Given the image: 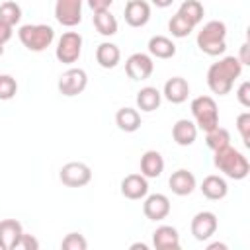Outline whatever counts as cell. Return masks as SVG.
I'll return each instance as SVG.
<instances>
[{
    "mask_svg": "<svg viewBox=\"0 0 250 250\" xmlns=\"http://www.w3.org/2000/svg\"><path fill=\"white\" fill-rule=\"evenodd\" d=\"M236 129H238V133L242 137L244 146H250V113L248 111H242L236 117Z\"/></svg>",
    "mask_w": 250,
    "mask_h": 250,
    "instance_id": "d6a6232c",
    "label": "cell"
},
{
    "mask_svg": "<svg viewBox=\"0 0 250 250\" xmlns=\"http://www.w3.org/2000/svg\"><path fill=\"white\" fill-rule=\"evenodd\" d=\"M154 70L152 57L146 53H133L125 61V72L131 80H146Z\"/></svg>",
    "mask_w": 250,
    "mask_h": 250,
    "instance_id": "30bf717a",
    "label": "cell"
},
{
    "mask_svg": "<svg viewBox=\"0 0 250 250\" xmlns=\"http://www.w3.org/2000/svg\"><path fill=\"white\" fill-rule=\"evenodd\" d=\"M227 250V244H223V242H213V244H209L207 246V250Z\"/></svg>",
    "mask_w": 250,
    "mask_h": 250,
    "instance_id": "ab89813d",
    "label": "cell"
},
{
    "mask_svg": "<svg viewBox=\"0 0 250 250\" xmlns=\"http://www.w3.org/2000/svg\"><path fill=\"white\" fill-rule=\"evenodd\" d=\"M86 86H88V74L84 68H68L59 76V82H57L59 92L66 98H74L82 94Z\"/></svg>",
    "mask_w": 250,
    "mask_h": 250,
    "instance_id": "52a82bcc",
    "label": "cell"
},
{
    "mask_svg": "<svg viewBox=\"0 0 250 250\" xmlns=\"http://www.w3.org/2000/svg\"><path fill=\"white\" fill-rule=\"evenodd\" d=\"M156 8H168V6H172V2L174 0H150Z\"/></svg>",
    "mask_w": 250,
    "mask_h": 250,
    "instance_id": "f35d334b",
    "label": "cell"
},
{
    "mask_svg": "<svg viewBox=\"0 0 250 250\" xmlns=\"http://www.w3.org/2000/svg\"><path fill=\"white\" fill-rule=\"evenodd\" d=\"M61 248H64V250H86L88 248V242H86V238L80 232H68L62 238Z\"/></svg>",
    "mask_w": 250,
    "mask_h": 250,
    "instance_id": "1f68e13d",
    "label": "cell"
},
{
    "mask_svg": "<svg viewBox=\"0 0 250 250\" xmlns=\"http://www.w3.org/2000/svg\"><path fill=\"white\" fill-rule=\"evenodd\" d=\"M55 18L64 27H74L82 21V0H57Z\"/></svg>",
    "mask_w": 250,
    "mask_h": 250,
    "instance_id": "9c48e42d",
    "label": "cell"
},
{
    "mask_svg": "<svg viewBox=\"0 0 250 250\" xmlns=\"http://www.w3.org/2000/svg\"><path fill=\"white\" fill-rule=\"evenodd\" d=\"M191 115H193V123L197 125V129L201 131H209L213 127L219 125V109H217V102L211 96H197L191 100Z\"/></svg>",
    "mask_w": 250,
    "mask_h": 250,
    "instance_id": "5b68a950",
    "label": "cell"
},
{
    "mask_svg": "<svg viewBox=\"0 0 250 250\" xmlns=\"http://www.w3.org/2000/svg\"><path fill=\"white\" fill-rule=\"evenodd\" d=\"M18 248H21V250H37L39 248V242H37L35 236L23 232L21 238H20V242H18Z\"/></svg>",
    "mask_w": 250,
    "mask_h": 250,
    "instance_id": "e575fe53",
    "label": "cell"
},
{
    "mask_svg": "<svg viewBox=\"0 0 250 250\" xmlns=\"http://www.w3.org/2000/svg\"><path fill=\"white\" fill-rule=\"evenodd\" d=\"M205 143H207V146H209L211 150H219V148L230 145V133H229L225 127H219V125H217V127H213V129L207 131Z\"/></svg>",
    "mask_w": 250,
    "mask_h": 250,
    "instance_id": "83f0119b",
    "label": "cell"
},
{
    "mask_svg": "<svg viewBox=\"0 0 250 250\" xmlns=\"http://www.w3.org/2000/svg\"><path fill=\"white\" fill-rule=\"evenodd\" d=\"M96 61L102 68H115L121 61V51L115 43H109V41H104L98 45L96 49Z\"/></svg>",
    "mask_w": 250,
    "mask_h": 250,
    "instance_id": "44dd1931",
    "label": "cell"
},
{
    "mask_svg": "<svg viewBox=\"0 0 250 250\" xmlns=\"http://www.w3.org/2000/svg\"><path fill=\"white\" fill-rule=\"evenodd\" d=\"M148 53L156 59H172L176 55V45L166 35H154L148 39Z\"/></svg>",
    "mask_w": 250,
    "mask_h": 250,
    "instance_id": "d4e9b609",
    "label": "cell"
},
{
    "mask_svg": "<svg viewBox=\"0 0 250 250\" xmlns=\"http://www.w3.org/2000/svg\"><path fill=\"white\" fill-rule=\"evenodd\" d=\"M143 213L150 221H162L170 213V199L164 193H146L143 203Z\"/></svg>",
    "mask_w": 250,
    "mask_h": 250,
    "instance_id": "7c38bea8",
    "label": "cell"
},
{
    "mask_svg": "<svg viewBox=\"0 0 250 250\" xmlns=\"http://www.w3.org/2000/svg\"><path fill=\"white\" fill-rule=\"evenodd\" d=\"M115 123H117V127H119L121 131H125V133H135V131L143 125L141 113H139V109H135V107H121V109H117V113H115Z\"/></svg>",
    "mask_w": 250,
    "mask_h": 250,
    "instance_id": "cb8c5ba5",
    "label": "cell"
},
{
    "mask_svg": "<svg viewBox=\"0 0 250 250\" xmlns=\"http://www.w3.org/2000/svg\"><path fill=\"white\" fill-rule=\"evenodd\" d=\"M121 193L127 199H143L148 193V182L143 174H129L121 180Z\"/></svg>",
    "mask_w": 250,
    "mask_h": 250,
    "instance_id": "9a60e30c",
    "label": "cell"
},
{
    "mask_svg": "<svg viewBox=\"0 0 250 250\" xmlns=\"http://www.w3.org/2000/svg\"><path fill=\"white\" fill-rule=\"evenodd\" d=\"M217 215L211 211H199L191 219V234L195 240H209L217 232Z\"/></svg>",
    "mask_w": 250,
    "mask_h": 250,
    "instance_id": "8fae6325",
    "label": "cell"
},
{
    "mask_svg": "<svg viewBox=\"0 0 250 250\" xmlns=\"http://www.w3.org/2000/svg\"><path fill=\"white\" fill-rule=\"evenodd\" d=\"M162 96L170 102V104H184L189 96V84L186 78L182 76H172L166 80L164 84V90H162Z\"/></svg>",
    "mask_w": 250,
    "mask_h": 250,
    "instance_id": "e0dca14e",
    "label": "cell"
},
{
    "mask_svg": "<svg viewBox=\"0 0 250 250\" xmlns=\"http://www.w3.org/2000/svg\"><path fill=\"white\" fill-rule=\"evenodd\" d=\"M55 55L62 64L76 62L82 55V35L78 31H64L57 41Z\"/></svg>",
    "mask_w": 250,
    "mask_h": 250,
    "instance_id": "8992f818",
    "label": "cell"
},
{
    "mask_svg": "<svg viewBox=\"0 0 250 250\" xmlns=\"http://www.w3.org/2000/svg\"><path fill=\"white\" fill-rule=\"evenodd\" d=\"M215 156H213V164L217 170H221L227 178L230 180H244L248 174H250V164H248V158L236 150L234 146L227 145L219 150H213Z\"/></svg>",
    "mask_w": 250,
    "mask_h": 250,
    "instance_id": "7a4b0ae2",
    "label": "cell"
},
{
    "mask_svg": "<svg viewBox=\"0 0 250 250\" xmlns=\"http://www.w3.org/2000/svg\"><path fill=\"white\" fill-rule=\"evenodd\" d=\"M2 55H4V45L0 43V57H2Z\"/></svg>",
    "mask_w": 250,
    "mask_h": 250,
    "instance_id": "b9f144b4",
    "label": "cell"
},
{
    "mask_svg": "<svg viewBox=\"0 0 250 250\" xmlns=\"http://www.w3.org/2000/svg\"><path fill=\"white\" fill-rule=\"evenodd\" d=\"M172 139L180 146H189L197 139V125L191 119H178L172 127Z\"/></svg>",
    "mask_w": 250,
    "mask_h": 250,
    "instance_id": "d6986e66",
    "label": "cell"
},
{
    "mask_svg": "<svg viewBox=\"0 0 250 250\" xmlns=\"http://www.w3.org/2000/svg\"><path fill=\"white\" fill-rule=\"evenodd\" d=\"M18 94V82L10 74H0V100L8 102Z\"/></svg>",
    "mask_w": 250,
    "mask_h": 250,
    "instance_id": "4dcf8cb0",
    "label": "cell"
},
{
    "mask_svg": "<svg viewBox=\"0 0 250 250\" xmlns=\"http://www.w3.org/2000/svg\"><path fill=\"white\" fill-rule=\"evenodd\" d=\"M21 20V8L20 4H16L14 0H6L0 4V21L8 23V25H18Z\"/></svg>",
    "mask_w": 250,
    "mask_h": 250,
    "instance_id": "f1b7e54d",
    "label": "cell"
},
{
    "mask_svg": "<svg viewBox=\"0 0 250 250\" xmlns=\"http://www.w3.org/2000/svg\"><path fill=\"white\" fill-rule=\"evenodd\" d=\"M137 248H141V250H148V246H146L145 242H135V244H131V250H137Z\"/></svg>",
    "mask_w": 250,
    "mask_h": 250,
    "instance_id": "60d3db41",
    "label": "cell"
},
{
    "mask_svg": "<svg viewBox=\"0 0 250 250\" xmlns=\"http://www.w3.org/2000/svg\"><path fill=\"white\" fill-rule=\"evenodd\" d=\"M199 189H201V193H203L207 199H211V201H219V199L227 197V193H229V186H227L225 178H221V176H217V174H211V176L203 178Z\"/></svg>",
    "mask_w": 250,
    "mask_h": 250,
    "instance_id": "ffe728a7",
    "label": "cell"
},
{
    "mask_svg": "<svg viewBox=\"0 0 250 250\" xmlns=\"http://www.w3.org/2000/svg\"><path fill=\"white\" fill-rule=\"evenodd\" d=\"M197 47L209 57L223 55L227 51V25H225V21H221V20L207 21L197 33Z\"/></svg>",
    "mask_w": 250,
    "mask_h": 250,
    "instance_id": "3957f363",
    "label": "cell"
},
{
    "mask_svg": "<svg viewBox=\"0 0 250 250\" xmlns=\"http://www.w3.org/2000/svg\"><path fill=\"white\" fill-rule=\"evenodd\" d=\"M12 25H8V23H4V21H0V43L4 45L6 41H10L12 39Z\"/></svg>",
    "mask_w": 250,
    "mask_h": 250,
    "instance_id": "8d00e7d4",
    "label": "cell"
},
{
    "mask_svg": "<svg viewBox=\"0 0 250 250\" xmlns=\"http://www.w3.org/2000/svg\"><path fill=\"white\" fill-rule=\"evenodd\" d=\"M125 21L131 27H143L150 20V6L146 0H129L123 10Z\"/></svg>",
    "mask_w": 250,
    "mask_h": 250,
    "instance_id": "4fadbf2b",
    "label": "cell"
},
{
    "mask_svg": "<svg viewBox=\"0 0 250 250\" xmlns=\"http://www.w3.org/2000/svg\"><path fill=\"white\" fill-rule=\"evenodd\" d=\"M21 234H23V229L20 221L16 219L0 221V248L2 250H16Z\"/></svg>",
    "mask_w": 250,
    "mask_h": 250,
    "instance_id": "5bb4252c",
    "label": "cell"
},
{
    "mask_svg": "<svg viewBox=\"0 0 250 250\" xmlns=\"http://www.w3.org/2000/svg\"><path fill=\"white\" fill-rule=\"evenodd\" d=\"M236 100L240 102V105L250 107V82H242L236 90Z\"/></svg>",
    "mask_w": 250,
    "mask_h": 250,
    "instance_id": "836d02e7",
    "label": "cell"
},
{
    "mask_svg": "<svg viewBox=\"0 0 250 250\" xmlns=\"http://www.w3.org/2000/svg\"><path fill=\"white\" fill-rule=\"evenodd\" d=\"M240 62H242V66L244 64H250V57H248V43H242L240 45V53H238V57H236Z\"/></svg>",
    "mask_w": 250,
    "mask_h": 250,
    "instance_id": "74e56055",
    "label": "cell"
},
{
    "mask_svg": "<svg viewBox=\"0 0 250 250\" xmlns=\"http://www.w3.org/2000/svg\"><path fill=\"white\" fill-rule=\"evenodd\" d=\"M240 74H242V62L236 57H223L209 66L207 86L213 94L227 96L232 90L234 80L240 78Z\"/></svg>",
    "mask_w": 250,
    "mask_h": 250,
    "instance_id": "6da1fadb",
    "label": "cell"
},
{
    "mask_svg": "<svg viewBox=\"0 0 250 250\" xmlns=\"http://www.w3.org/2000/svg\"><path fill=\"white\" fill-rule=\"evenodd\" d=\"M164 172V158L158 150H146L141 156V174L148 178H158Z\"/></svg>",
    "mask_w": 250,
    "mask_h": 250,
    "instance_id": "7402d4cb",
    "label": "cell"
},
{
    "mask_svg": "<svg viewBox=\"0 0 250 250\" xmlns=\"http://www.w3.org/2000/svg\"><path fill=\"white\" fill-rule=\"evenodd\" d=\"M21 45L31 53H41L55 41V29L47 23H25L18 29Z\"/></svg>",
    "mask_w": 250,
    "mask_h": 250,
    "instance_id": "277c9868",
    "label": "cell"
},
{
    "mask_svg": "<svg viewBox=\"0 0 250 250\" xmlns=\"http://www.w3.org/2000/svg\"><path fill=\"white\" fill-rule=\"evenodd\" d=\"M59 180L66 186V188H82L86 184H90L92 180V170L88 164L84 162H66L61 170H59Z\"/></svg>",
    "mask_w": 250,
    "mask_h": 250,
    "instance_id": "ba28073f",
    "label": "cell"
},
{
    "mask_svg": "<svg viewBox=\"0 0 250 250\" xmlns=\"http://www.w3.org/2000/svg\"><path fill=\"white\" fill-rule=\"evenodd\" d=\"M152 246L156 250H178L180 248V234L176 227L160 225L152 232Z\"/></svg>",
    "mask_w": 250,
    "mask_h": 250,
    "instance_id": "2e32d148",
    "label": "cell"
},
{
    "mask_svg": "<svg viewBox=\"0 0 250 250\" xmlns=\"http://www.w3.org/2000/svg\"><path fill=\"white\" fill-rule=\"evenodd\" d=\"M178 14H182L191 25H197L205 16V8L199 0H184L178 8Z\"/></svg>",
    "mask_w": 250,
    "mask_h": 250,
    "instance_id": "4316f807",
    "label": "cell"
},
{
    "mask_svg": "<svg viewBox=\"0 0 250 250\" xmlns=\"http://www.w3.org/2000/svg\"><path fill=\"white\" fill-rule=\"evenodd\" d=\"M168 186H170L172 193L184 197V195H189V193L195 189L197 182H195V176H193L189 170L180 168V170L172 172V176H170V180H168Z\"/></svg>",
    "mask_w": 250,
    "mask_h": 250,
    "instance_id": "ac0fdd59",
    "label": "cell"
},
{
    "mask_svg": "<svg viewBox=\"0 0 250 250\" xmlns=\"http://www.w3.org/2000/svg\"><path fill=\"white\" fill-rule=\"evenodd\" d=\"M94 27L100 35L111 37L117 33V20L109 10H100V12H94Z\"/></svg>",
    "mask_w": 250,
    "mask_h": 250,
    "instance_id": "484cf974",
    "label": "cell"
},
{
    "mask_svg": "<svg viewBox=\"0 0 250 250\" xmlns=\"http://www.w3.org/2000/svg\"><path fill=\"white\" fill-rule=\"evenodd\" d=\"M193 27L195 25H191L182 14H174L172 18H170V21H168V29H170V33L174 35V37H178V39H182V37H188L191 31H193Z\"/></svg>",
    "mask_w": 250,
    "mask_h": 250,
    "instance_id": "f546056e",
    "label": "cell"
},
{
    "mask_svg": "<svg viewBox=\"0 0 250 250\" xmlns=\"http://www.w3.org/2000/svg\"><path fill=\"white\" fill-rule=\"evenodd\" d=\"M113 4V0H88V6L94 10V12H100V10H109V6Z\"/></svg>",
    "mask_w": 250,
    "mask_h": 250,
    "instance_id": "d590c367",
    "label": "cell"
},
{
    "mask_svg": "<svg viewBox=\"0 0 250 250\" xmlns=\"http://www.w3.org/2000/svg\"><path fill=\"white\" fill-rule=\"evenodd\" d=\"M162 92L154 86H145L137 92V107L141 111H154L160 107Z\"/></svg>",
    "mask_w": 250,
    "mask_h": 250,
    "instance_id": "603a6c76",
    "label": "cell"
}]
</instances>
